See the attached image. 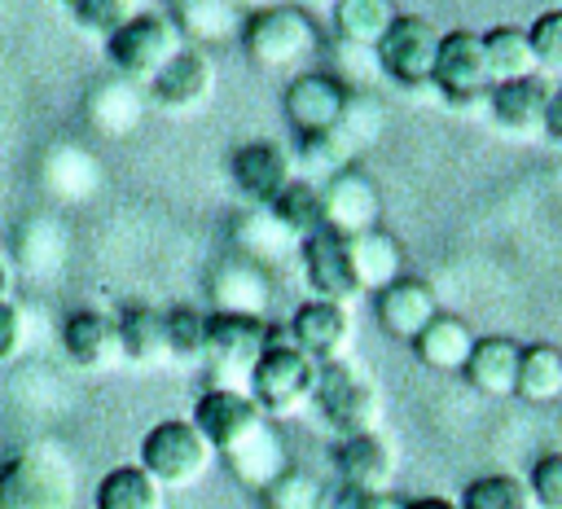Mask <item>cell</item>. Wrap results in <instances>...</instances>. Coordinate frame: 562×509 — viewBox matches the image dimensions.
I'll list each match as a JSON object with an SVG mask.
<instances>
[{"mask_svg":"<svg viewBox=\"0 0 562 509\" xmlns=\"http://www.w3.org/2000/svg\"><path fill=\"white\" fill-rule=\"evenodd\" d=\"M316 360L303 355L285 329H272L263 355L255 360L250 377H246V395L259 404V412L272 421V417H294L312 404V391H316Z\"/></svg>","mask_w":562,"mask_h":509,"instance_id":"cell-1","label":"cell"},{"mask_svg":"<svg viewBox=\"0 0 562 509\" xmlns=\"http://www.w3.org/2000/svg\"><path fill=\"white\" fill-rule=\"evenodd\" d=\"M215 452L189 417H162L140 439V465L162 491H184L206 478Z\"/></svg>","mask_w":562,"mask_h":509,"instance_id":"cell-2","label":"cell"},{"mask_svg":"<svg viewBox=\"0 0 562 509\" xmlns=\"http://www.w3.org/2000/svg\"><path fill=\"white\" fill-rule=\"evenodd\" d=\"M312 404L321 408L325 426L338 430V439H342V434L378 430V421H382V395H378L373 377H369L360 364H351L347 355L316 369Z\"/></svg>","mask_w":562,"mask_h":509,"instance_id":"cell-3","label":"cell"},{"mask_svg":"<svg viewBox=\"0 0 562 509\" xmlns=\"http://www.w3.org/2000/svg\"><path fill=\"white\" fill-rule=\"evenodd\" d=\"M246 53L268 70H303L316 53V22L299 4H263L241 22Z\"/></svg>","mask_w":562,"mask_h":509,"instance_id":"cell-4","label":"cell"},{"mask_svg":"<svg viewBox=\"0 0 562 509\" xmlns=\"http://www.w3.org/2000/svg\"><path fill=\"white\" fill-rule=\"evenodd\" d=\"M75 474L48 448H22L0 461V509H70Z\"/></svg>","mask_w":562,"mask_h":509,"instance_id":"cell-5","label":"cell"},{"mask_svg":"<svg viewBox=\"0 0 562 509\" xmlns=\"http://www.w3.org/2000/svg\"><path fill=\"white\" fill-rule=\"evenodd\" d=\"M189 421L198 426V434L211 443V452H215L220 461L233 456L241 443H250V439L268 426V417L259 412V404H255L246 391H237V386H215V382L193 399Z\"/></svg>","mask_w":562,"mask_h":509,"instance_id":"cell-6","label":"cell"},{"mask_svg":"<svg viewBox=\"0 0 562 509\" xmlns=\"http://www.w3.org/2000/svg\"><path fill=\"white\" fill-rule=\"evenodd\" d=\"M272 338V325L263 316H233V312H206V364H215V386L246 391V377L255 360L263 355Z\"/></svg>","mask_w":562,"mask_h":509,"instance_id":"cell-7","label":"cell"},{"mask_svg":"<svg viewBox=\"0 0 562 509\" xmlns=\"http://www.w3.org/2000/svg\"><path fill=\"white\" fill-rule=\"evenodd\" d=\"M184 48L180 44V26L162 13H132L114 35H105V53H110V66L123 75V79H154L158 66Z\"/></svg>","mask_w":562,"mask_h":509,"instance_id":"cell-8","label":"cell"},{"mask_svg":"<svg viewBox=\"0 0 562 509\" xmlns=\"http://www.w3.org/2000/svg\"><path fill=\"white\" fill-rule=\"evenodd\" d=\"M430 83L452 101V105H487L492 92V75H487V57H483V35L457 26L439 35V53H435V70Z\"/></svg>","mask_w":562,"mask_h":509,"instance_id":"cell-9","label":"cell"},{"mask_svg":"<svg viewBox=\"0 0 562 509\" xmlns=\"http://www.w3.org/2000/svg\"><path fill=\"white\" fill-rule=\"evenodd\" d=\"M439 26L422 13H400L391 22V31L382 35V44L373 48L378 53V66L404 83V88H422L430 83V70H435V53H439Z\"/></svg>","mask_w":562,"mask_h":509,"instance_id":"cell-10","label":"cell"},{"mask_svg":"<svg viewBox=\"0 0 562 509\" xmlns=\"http://www.w3.org/2000/svg\"><path fill=\"white\" fill-rule=\"evenodd\" d=\"M299 263H303V281L312 290V298H325V303H356L364 290L356 281V268H351V250H347V237L329 233V228H316L312 237L299 241Z\"/></svg>","mask_w":562,"mask_h":509,"instance_id":"cell-11","label":"cell"},{"mask_svg":"<svg viewBox=\"0 0 562 509\" xmlns=\"http://www.w3.org/2000/svg\"><path fill=\"white\" fill-rule=\"evenodd\" d=\"M347 83L329 70H299L290 75L285 92H281V105H285V118L294 123L299 136H312V132H329L342 114H347Z\"/></svg>","mask_w":562,"mask_h":509,"instance_id":"cell-12","label":"cell"},{"mask_svg":"<svg viewBox=\"0 0 562 509\" xmlns=\"http://www.w3.org/2000/svg\"><path fill=\"white\" fill-rule=\"evenodd\" d=\"M321 215H325V228L338 237H356V233L378 228V215H382L378 184L360 167L334 171L329 180H321Z\"/></svg>","mask_w":562,"mask_h":509,"instance_id":"cell-13","label":"cell"},{"mask_svg":"<svg viewBox=\"0 0 562 509\" xmlns=\"http://www.w3.org/2000/svg\"><path fill=\"white\" fill-rule=\"evenodd\" d=\"M285 338L312 355L316 364H329V360H342L351 338H356V325H351V307L342 303H325V298H307L294 307L290 325H285Z\"/></svg>","mask_w":562,"mask_h":509,"instance_id":"cell-14","label":"cell"},{"mask_svg":"<svg viewBox=\"0 0 562 509\" xmlns=\"http://www.w3.org/2000/svg\"><path fill=\"white\" fill-rule=\"evenodd\" d=\"M334 470H338V483L342 487L391 496V483H395V448H391V439L382 430L342 434L334 443Z\"/></svg>","mask_w":562,"mask_h":509,"instance_id":"cell-15","label":"cell"},{"mask_svg":"<svg viewBox=\"0 0 562 509\" xmlns=\"http://www.w3.org/2000/svg\"><path fill=\"white\" fill-rule=\"evenodd\" d=\"M228 176H233L241 197H250L255 206H268L294 180V154L277 140H246L233 149Z\"/></svg>","mask_w":562,"mask_h":509,"instance_id":"cell-16","label":"cell"},{"mask_svg":"<svg viewBox=\"0 0 562 509\" xmlns=\"http://www.w3.org/2000/svg\"><path fill=\"white\" fill-rule=\"evenodd\" d=\"M373 312H378V325L400 338V342H413L435 316H439V298L430 290V281L422 276H400L391 281L386 290L373 294Z\"/></svg>","mask_w":562,"mask_h":509,"instance_id":"cell-17","label":"cell"},{"mask_svg":"<svg viewBox=\"0 0 562 509\" xmlns=\"http://www.w3.org/2000/svg\"><path fill=\"white\" fill-rule=\"evenodd\" d=\"M61 351H66V360H70L75 369H88V373L114 369V364L123 360L114 316H105V312H97V307L70 312V316L61 320Z\"/></svg>","mask_w":562,"mask_h":509,"instance_id":"cell-18","label":"cell"},{"mask_svg":"<svg viewBox=\"0 0 562 509\" xmlns=\"http://www.w3.org/2000/svg\"><path fill=\"white\" fill-rule=\"evenodd\" d=\"M206 290H211V312H233V316H263L268 312V298H272V285H268L263 263H255L246 255L224 259L211 272V285Z\"/></svg>","mask_w":562,"mask_h":509,"instance_id":"cell-19","label":"cell"},{"mask_svg":"<svg viewBox=\"0 0 562 509\" xmlns=\"http://www.w3.org/2000/svg\"><path fill=\"white\" fill-rule=\"evenodd\" d=\"M211 88H215V70H211L206 53H198V48H176V53L158 66V75L149 79L154 101H162V105H171V110L202 105V101L211 97Z\"/></svg>","mask_w":562,"mask_h":509,"instance_id":"cell-20","label":"cell"},{"mask_svg":"<svg viewBox=\"0 0 562 509\" xmlns=\"http://www.w3.org/2000/svg\"><path fill=\"white\" fill-rule=\"evenodd\" d=\"M549 97H553V88H549L540 75H527V79H514V83H492V92H487V114H492L505 132L531 136V132H544Z\"/></svg>","mask_w":562,"mask_h":509,"instance_id":"cell-21","label":"cell"},{"mask_svg":"<svg viewBox=\"0 0 562 509\" xmlns=\"http://www.w3.org/2000/svg\"><path fill=\"white\" fill-rule=\"evenodd\" d=\"M518 364H522V347L505 333H487V338H474V351L461 373L479 395L505 399L518 391Z\"/></svg>","mask_w":562,"mask_h":509,"instance_id":"cell-22","label":"cell"},{"mask_svg":"<svg viewBox=\"0 0 562 509\" xmlns=\"http://www.w3.org/2000/svg\"><path fill=\"white\" fill-rule=\"evenodd\" d=\"M413 351H417V360H422L426 369H435V373H461L465 360H470V351H474V329H470L461 316L439 312V316L413 338Z\"/></svg>","mask_w":562,"mask_h":509,"instance_id":"cell-23","label":"cell"},{"mask_svg":"<svg viewBox=\"0 0 562 509\" xmlns=\"http://www.w3.org/2000/svg\"><path fill=\"white\" fill-rule=\"evenodd\" d=\"M347 250H351V268H356V281H360L364 294H378V290H386L391 281L404 276L400 241L391 233H382V228L347 237Z\"/></svg>","mask_w":562,"mask_h":509,"instance_id":"cell-24","label":"cell"},{"mask_svg":"<svg viewBox=\"0 0 562 509\" xmlns=\"http://www.w3.org/2000/svg\"><path fill=\"white\" fill-rule=\"evenodd\" d=\"M114 325H119V351H123L127 364L158 369V364L171 360L167 355V320H162V312H154V307H123L114 316Z\"/></svg>","mask_w":562,"mask_h":509,"instance_id":"cell-25","label":"cell"},{"mask_svg":"<svg viewBox=\"0 0 562 509\" xmlns=\"http://www.w3.org/2000/svg\"><path fill=\"white\" fill-rule=\"evenodd\" d=\"M162 487L145 474L140 461L114 465L92 487V509H162Z\"/></svg>","mask_w":562,"mask_h":509,"instance_id":"cell-26","label":"cell"},{"mask_svg":"<svg viewBox=\"0 0 562 509\" xmlns=\"http://www.w3.org/2000/svg\"><path fill=\"white\" fill-rule=\"evenodd\" d=\"M395 18H400L395 0H338L334 4V31L347 48H378Z\"/></svg>","mask_w":562,"mask_h":509,"instance_id":"cell-27","label":"cell"},{"mask_svg":"<svg viewBox=\"0 0 562 509\" xmlns=\"http://www.w3.org/2000/svg\"><path fill=\"white\" fill-rule=\"evenodd\" d=\"M268 215H272L294 241L312 237L316 228H325V215H321V184L307 180V176H294V180L268 202Z\"/></svg>","mask_w":562,"mask_h":509,"instance_id":"cell-28","label":"cell"},{"mask_svg":"<svg viewBox=\"0 0 562 509\" xmlns=\"http://www.w3.org/2000/svg\"><path fill=\"white\" fill-rule=\"evenodd\" d=\"M483 57H487L492 83H514V79L536 75L531 39H527L522 26H492V31H483Z\"/></svg>","mask_w":562,"mask_h":509,"instance_id":"cell-29","label":"cell"},{"mask_svg":"<svg viewBox=\"0 0 562 509\" xmlns=\"http://www.w3.org/2000/svg\"><path fill=\"white\" fill-rule=\"evenodd\" d=\"M527 404H553L562 399V351L553 342H531L522 347L518 364V391Z\"/></svg>","mask_w":562,"mask_h":509,"instance_id":"cell-30","label":"cell"},{"mask_svg":"<svg viewBox=\"0 0 562 509\" xmlns=\"http://www.w3.org/2000/svg\"><path fill=\"white\" fill-rule=\"evenodd\" d=\"M224 465L233 470V478L237 483H246V487H263V483H272L281 470H285V448H281V439L272 434V426H263L250 443H241L233 456H224Z\"/></svg>","mask_w":562,"mask_h":509,"instance_id":"cell-31","label":"cell"},{"mask_svg":"<svg viewBox=\"0 0 562 509\" xmlns=\"http://www.w3.org/2000/svg\"><path fill=\"white\" fill-rule=\"evenodd\" d=\"M457 509H531V491L518 474H479L461 487Z\"/></svg>","mask_w":562,"mask_h":509,"instance_id":"cell-32","label":"cell"},{"mask_svg":"<svg viewBox=\"0 0 562 509\" xmlns=\"http://www.w3.org/2000/svg\"><path fill=\"white\" fill-rule=\"evenodd\" d=\"M167 320V355L180 364L206 360V312L193 303H176L162 312Z\"/></svg>","mask_w":562,"mask_h":509,"instance_id":"cell-33","label":"cell"},{"mask_svg":"<svg viewBox=\"0 0 562 509\" xmlns=\"http://www.w3.org/2000/svg\"><path fill=\"white\" fill-rule=\"evenodd\" d=\"M259 500H263V509H321V500H325V483H321L312 470L285 465L272 483L259 487Z\"/></svg>","mask_w":562,"mask_h":509,"instance_id":"cell-34","label":"cell"},{"mask_svg":"<svg viewBox=\"0 0 562 509\" xmlns=\"http://www.w3.org/2000/svg\"><path fill=\"white\" fill-rule=\"evenodd\" d=\"M88 110H92V123H97L105 136H123V132H132L136 118H140V101H136V92H132V79L101 83V88L92 92Z\"/></svg>","mask_w":562,"mask_h":509,"instance_id":"cell-35","label":"cell"},{"mask_svg":"<svg viewBox=\"0 0 562 509\" xmlns=\"http://www.w3.org/2000/svg\"><path fill=\"white\" fill-rule=\"evenodd\" d=\"M237 246H241V255L246 259H255V263H263V259H272L277 250H285V246H299L272 215H268V206H255L241 224H237Z\"/></svg>","mask_w":562,"mask_h":509,"instance_id":"cell-36","label":"cell"},{"mask_svg":"<svg viewBox=\"0 0 562 509\" xmlns=\"http://www.w3.org/2000/svg\"><path fill=\"white\" fill-rule=\"evenodd\" d=\"M527 39H531V57H536V70L562 75V9H553V13H540V18L527 26Z\"/></svg>","mask_w":562,"mask_h":509,"instance_id":"cell-37","label":"cell"},{"mask_svg":"<svg viewBox=\"0 0 562 509\" xmlns=\"http://www.w3.org/2000/svg\"><path fill=\"white\" fill-rule=\"evenodd\" d=\"M527 491H531V509H562V448L536 456L527 474Z\"/></svg>","mask_w":562,"mask_h":509,"instance_id":"cell-38","label":"cell"},{"mask_svg":"<svg viewBox=\"0 0 562 509\" xmlns=\"http://www.w3.org/2000/svg\"><path fill=\"white\" fill-rule=\"evenodd\" d=\"M70 13H75V22H79L83 31L114 35V31L136 13V0H79Z\"/></svg>","mask_w":562,"mask_h":509,"instance_id":"cell-39","label":"cell"},{"mask_svg":"<svg viewBox=\"0 0 562 509\" xmlns=\"http://www.w3.org/2000/svg\"><path fill=\"white\" fill-rule=\"evenodd\" d=\"M321 509H404L395 505L391 496H373V491H356V487H325V500Z\"/></svg>","mask_w":562,"mask_h":509,"instance_id":"cell-40","label":"cell"},{"mask_svg":"<svg viewBox=\"0 0 562 509\" xmlns=\"http://www.w3.org/2000/svg\"><path fill=\"white\" fill-rule=\"evenodd\" d=\"M22 342H26L22 307H18L13 298H4V303H0V364H4V360H13V355L22 351Z\"/></svg>","mask_w":562,"mask_h":509,"instance_id":"cell-41","label":"cell"},{"mask_svg":"<svg viewBox=\"0 0 562 509\" xmlns=\"http://www.w3.org/2000/svg\"><path fill=\"white\" fill-rule=\"evenodd\" d=\"M544 136H549L553 145H562V88H553V97H549V110H544Z\"/></svg>","mask_w":562,"mask_h":509,"instance_id":"cell-42","label":"cell"},{"mask_svg":"<svg viewBox=\"0 0 562 509\" xmlns=\"http://www.w3.org/2000/svg\"><path fill=\"white\" fill-rule=\"evenodd\" d=\"M404 509H457V500H443V496H417V500H408Z\"/></svg>","mask_w":562,"mask_h":509,"instance_id":"cell-43","label":"cell"},{"mask_svg":"<svg viewBox=\"0 0 562 509\" xmlns=\"http://www.w3.org/2000/svg\"><path fill=\"white\" fill-rule=\"evenodd\" d=\"M9 290H13V272H9V263L0 259V303L9 298Z\"/></svg>","mask_w":562,"mask_h":509,"instance_id":"cell-44","label":"cell"},{"mask_svg":"<svg viewBox=\"0 0 562 509\" xmlns=\"http://www.w3.org/2000/svg\"><path fill=\"white\" fill-rule=\"evenodd\" d=\"M61 4H66V9H75V4H79V0H61Z\"/></svg>","mask_w":562,"mask_h":509,"instance_id":"cell-45","label":"cell"},{"mask_svg":"<svg viewBox=\"0 0 562 509\" xmlns=\"http://www.w3.org/2000/svg\"><path fill=\"white\" fill-rule=\"evenodd\" d=\"M312 4H338V0H312Z\"/></svg>","mask_w":562,"mask_h":509,"instance_id":"cell-46","label":"cell"},{"mask_svg":"<svg viewBox=\"0 0 562 509\" xmlns=\"http://www.w3.org/2000/svg\"><path fill=\"white\" fill-rule=\"evenodd\" d=\"M228 4H237V0H228Z\"/></svg>","mask_w":562,"mask_h":509,"instance_id":"cell-47","label":"cell"}]
</instances>
